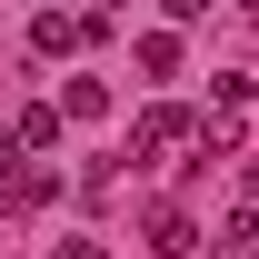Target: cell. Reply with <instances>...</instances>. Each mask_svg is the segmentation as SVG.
Here are the masks:
<instances>
[{"label":"cell","mask_w":259,"mask_h":259,"mask_svg":"<svg viewBox=\"0 0 259 259\" xmlns=\"http://www.w3.org/2000/svg\"><path fill=\"white\" fill-rule=\"evenodd\" d=\"M249 209H259V160H249Z\"/></svg>","instance_id":"cell-11"},{"label":"cell","mask_w":259,"mask_h":259,"mask_svg":"<svg viewBox=\"0 0 259 259\" xmlns=\"http://www.w3.org/2000/svg\"><path fill=\"white\" fill-rule=\"evenodd\" d=\"M180 140H190V110H140V130H130L140 160H160V150H180Z\"/></svg>","instance_id":"cell-1"},{"label":"cell","mask_w":259,"mask_h":259,"mask_svg":"<svg viewBox=\"0 0 259 259\" xmlns=\"http://www.w3.org/2000/svg\"><path fill=\"white\" fill-rule=\"evenodd\" d=\"M209 249H220V259H259V209H229Z\"/></svg>","instance_id":"cell-3"},{"label":"cell","mask_w":259,"mask_h":259,"mask_svg":"<svg viewBox=\"0 0 259 259\" xmlns=\"http://www.w3.org/2000/svg\"><path fill=\"white\" fill-rule=\"evenodd\" d=\"M60 110H70V120H100V110H110V90H100V80H70Z\"/></svg>","instance_id":"cell-8"},{"label":"cell","mask_w":259,"mask_h":259,"mask_svg":"<svg viewBox=\"0 0 259 259\" xmlns=\"http://www.w3.org/2000/svg\"><path fill=\"white\" fill-rule=\"evenodd\" d=\"M80 40H100V20H60V10L30 20V50H40V60H60V50H80Z\"/></svg>","instance_id":"cell-2"},{"label":"cell","mask_w":259,"mask_h":259,"mask_svg":"<svg viewBox=\"0 0 259 259\" xmlns=\"http://www.w3.org/2000/svg\"><path fill=\"white\" fill-rule=\"evenodd\" d=\"M239 10H259V0H239Z\"/></svg>","instance_id":"cell-12"},{"label":"cell","mask_w":259,"mask_h":259,"mask_svg":"<svg viewBox=\"0 0 259 259\" xmlns=\"http://www.w3.org/2000/svg\"><path fill=\"white\" fill-rule=\"evenodd\" d=\"M140 70H150V80H169V70H180V40L150 30V40H140Z\"/></svg>","instance_id":"cell-7"},{"label":"cell","mask_w":259,"mask_h":259,"mask_svg":"<svg viewBox=\"0 0 259 259\" xmlns=\"http://www.w3.org/2000/svg\"><path fill=\"white\" fill-rule=\"evenodd\" d=\"M10 140H20V150H60V110H50V100H40V110H20V130H10Z\"/></svg>","instance_id":"cell-5"},{"label":"cell","mask_w":259,"mask_h":259,"mask_svg":"<svg viewBox=\"0 0 259 259\" xmlns=\"http://www.w3.org/2000/svg\"><path fill=\"white\" fill-rule=\"evenodd\" d=\"M190 239H199V229H190V209H150V249H160V259H180Z\"/></svg>","instance_id":"cell-4"},{"label":"cell","mask_w":259,"mask_h":259,"mask_svg":"<svg viewBox=\"0 0 259 259\" xmlns=\"http://www.w3.org/2000/svg\"><path fill=\"white\" fill-rule=\"evenodd\" d=\"M160 10H169V20H199V10H209V0H160Z\"/></svg>","instance_id":"cell-10"},{"label":"cell","mask_w":259,"mask_h":259,"mask_svg":"<svg viewBox=\"0 0 259 259\" xmlns=\"http://www.w3.org/2000/svg\"><path fill=\"white\" fill-rule=\"evenodd\" d=\"M50 259H110V249H100V239H60Z\"/></svg>","instance_id":"cell-9"},{"label":"cell","mask_w":259,"mask_h":259,"mask_svg":"<svg viewBox=\"0 0 259 259\" xmlns=\"http://www.w3.org/2000/svg\"><path fill=\"white\" fill-rule=\"evenodd\" d=\"M0 199H10V209H40V199H50V169H10Z\"/></svg>","instance_id":"cell-6"}]
</instances>
